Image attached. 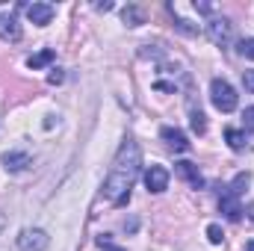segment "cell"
I'll return each instance as SVG.
<instances>
[{
	"instance_id": "1",
	"label": "cell",
	"mask_w": 254,
	"mask_h": 251,
	"mask_svg": "<svg viewBox=\"0 0 254 251\" xmlns=\"http://www.w3.org/2000/svg\"><path fill=\"white\" fill-rule=\"evenodd\" d=\"M139 169H142V151L133 139H127L119 148L113 166H110V175L104 181V195L113 204H125L130 198V189L136 184V178H139Z\"/></svg>"
},
{
	"instance_id": "2",
	"label": "cell",
	"mask_w": 254,
	"mask_h": 251,
	"mask_svg": "<svg viewBox=\"0 0 254 251\" xmlns=\"http://www.w3.org/2000/svg\"><path fill=\"white\" fill-rule=\"evenodd\" d=\"M210 101H213V107H216L219 113H234L237 104H240L237 89H234L228 80H222V77H216V80L210 83Z\"/></svg>"
},
{
	"instance_id": "3",
	"label": "cell",
	"mask_w": 254,
	"mask_h": 251,
	"mask_svg": "<svg viewBox=\"0 0 254 251\" xmlns=\"http://www.w3.org/2000/svg\"><path fill=\"white\" fill-rule=\"evenodd\" d=\"M48 246H51V237L42 228H27L18 234V249L21 251H48Z\"/></svg>"
},
{
	"instance_id": "4",
	"label": "cell",
	"mask_w": 254,
	"mask_h": 251,
	"mask_svg": "<svg viewBox=\"0 0 254 251\" xmlns=\"http://www.w3.org/2000/svg\"><path fill=\"white\" fill-rule=\"evenodd\" d=\"M207 36H210V42H213L216 48H228L231 39H234V24H231L228 18H213V21L207 24Z\"/></svg>"
},
{
	"instance_id": "5",
	"label": "cell",
	"mask_w": 254,
	"mask_h": 251,
	"mask_svg": "<svg viewBox=\"0 0 254 251\" xmlns=\"http://www.w3.org/2000/svg\"><path fill=\"white\" fill-rule=\"evenodd\" d=\"M145 189L148 192H166L169 189V169L166 166H148V172H145Z\"/></svg>"
},
{
	"instance_id": "6",
	"label": "cell",
	"mask_w": 254,
	"mask_h": 251,
	"mask_svg": "<svg viewBox=\"0 0 254 251\" xmlns=\"http://www.w3.org/2000/svg\"><path fill=\"white\" fill-rule=\"evenodd\" d=\"M219 210H222V213H225V219H231V222H240V216H243L240 198H237L231 189H225V192L219 195Z\"/></svg>"
},
{
	"instance_id": "7",
	"label": "cell",
	"mask_w": 254,
	"mask_h": 251,
	"mask_svg": "<svg viewBox=\"0 0 254 251\" xmlns=\"http://www.w3.org/2000/svg\"><path fill=\"white\" fill-rule=\"evenodd\" d=\"M0 39L3 42H21V24H18L15 12H3L0 15Z\"/></svg>"
},
{
	"instance_id": "8",
	"label": "cell",
	"mask_w": 254,
	"mask_h": 251,
	"mask_svg": "<svg viewBox=\"0 0 254 251\" xmlns=\"http://www.w3.org/2000/svg\"><path fill=\"white\" fill-rule=\"evenodd\" d=\"M57 15V9L51 6V3H30L27 6V18L36 24V27H45V24H51V18Z\"/></svg>"
},
{
	"instance_id": "9",
	"label": "cell",
	"mask_w": 254,
	"mask_h": 251,
	"mask_svg": "<svg viewBox=\"0 0 254 251\" xmlns=\"http://www.w3.org/2000/svg\"><path fill=\"white\" fill-rule=\"evenodd\" d=\"M175 172L190 184V187L201 189L204 187V178H201V172H198V166L195 163H190V160H181V163H175Z\"/></svg>"
},
{
	"instance_id": "10",
	"label": "cell",
	"mask_w": 254,
	"mask_h": 251,
	"mask_svg": "<svg viewBox=\"0 0 254 251\" xmlns=\"http://www.w3.org/2000/svg\"><path fill=\"white\" fill-rule=\"evenodd\" d=\"M160 136L169 142V148H175V151H181V154H184V151H190V139H187V133H184V130L166 125L163 130H160Z\"/></svg>"
},
{
	"instance_id": "11",
	"label": "cell",
	"mask_w": 254,
	"mask_h": 251,
	"mask_svg": "<svg viewBox=\"0 0 254 251\" xmlns=\"http://www.w3.org/2000/svg\"><path fill=\"white\" fill-rule=\"evenodd\" d=\"M3 166H6V172H24L30 166V154L27 151H9V154H3Z\"/></svg>"
},
{
	"instance_id": "12",
	"label": "cell",
	"mask_w": 254,
	"mask_h": 251,
	"mask_svg": "<svg viewBox=\"0 0 254 251\" xmlns=\"http://www.w3.org/2000/svg\"><path fill=\"white\" fill-rule=\"evenodd\" d=\"M57 60V54L51 51V48H45V51H39V54H33L30 60H27V65L33 68V71H39V68H45V65H51Z\"/></svg>"
},
{
	"instance_id": "13",
	"label": "cell",
	"mask_w": 254,
	"mask_h": 251,
	"mask_svg": "<svg viewBox=\"0 0 254 251\" xmlns=\"http://www.w3.org/2000/svg\"><path fill=\"white\" fill-rule=\"evenodd\" d=\"M225 139H228V145H231L234 151H243V148H246V133L237 130V127H225Z\"/></svg>"
},
{
	"instance_id": "14",
	"label": "cell",
	"mask_w": 254,
	"mask_h": 251,
	"mask_svg": "<svg viewBox=\"0 0 254 251\" xmlns=\"http://www.w3.org/2000/svg\"><path fill=\"white\" fill-rule=\"evenodd\" d=\"M190 125H192V130H195L198 136L207 130V119H204V113H201V110H195V107L190 110Z\"/></svg>"
},
{
	"instance_id": "15",
	"label": "cell",
	"mask_w": 254,
	"mask_h": 251,
	"mask_svg": "<svg viewBox=\"0 0 254 251\" xmlns=\"http://www.w3.org/2000/svg\"><path fill=\"white\" fill-rule=\"evenodd\" d=\"M122 18H125L127 27H139L145 18H142V9H136V6H127L125 12H122Z\"/></svg>"
},
{
	"instance_id": "16",
	"label": "cell",
	"mask_w": 254,
	"mask_h": 251,
	"mask_svg": "<svg viewBox=\"0 0 254 251\" xmlns=\"http://www.w3.org/2000/svg\"><path fill=\"white\" fill-rule=\"evenodd\" d=\"M237 51H240V57H246V60H254V39H243Z\"/></svg>"
},
{
	"instance_id": "17",
	"label": "cell",
	"mask_w": 254,
	"mask_h": 251,
	"mask_svg": "<svg viewBox=\"0 0 254 251\" xmlns=\"http://www.w3.org/2000/svg\"><path fill=\"white\" fill-rule=\"evenodd\" d=\"M207 240H210L213 246H219V243L225 240V234H222V228H219V225H210V228H207Z\"/></svg>"
},
{
	"instance_id": "18",
	"label": "cell",
	"mask_w": 254,
	"mask_h": 251,
	"mask_svg": "<svg viewBox=\"0 0 254 251\" xmlns=\"http://www.w3.org/2000/svg\"><path fill=\"white\" fill-rule=\"evenodd\" d=\"M243 130L254 133V107H246V113H243Z\"/></svg>"
},
{
	"instance_id": "19",
	"label": "cell",
	"mask_w": 254,
	"mask_h": 251,
	"mask_svg": "<svg viewBox=\"0 0 254 251\" xmlns=\"http://www.w3.org/2000/svg\"><path fill=\"white\" fill-rule=\"evenodd\" d=\"M98 246H101V251H125L122 246H113V243H110V237H101V240H98Z\"/></svg>"
},
{
	"instance_id": "20",
	"label": "cell",
	"mask_w": 254,
	"mask_h": 251,
	"mask_svg": "<svg viewBox=\"0 0 254 251\" xmlns=\"http://www.w3.org/2000/svg\"><path fill=\"white\" fill-rule=\"evenodd\" d=\"M243 83H246V89H249V92H254V68L243 71Z\"/></svg>"
},
{
	"instance_id": "21",
	"label": "cell",
	"mask_w": 254,
	"mask_h": 251,
	"mask_svg": "<svg viewBox=\"0 0 254 251\" xmlns=\"http://www.w3.org/2000/svg\"><path fill=\"white\" fill-rule=\"evenodd\" d=\"M63 71H60V68H54V71H51V74H48V83H54V86H57V83H63Z\"/></svg>"
},
{
	"instance_id": "22",
	"label": "cell",
	"mask_w": 254,
	"mask_h": 251,
	"mask_svg": "<svg viewBox=\"0 0 254 251\" xmlns=\"http://www.w3.org/2000/svg\"><path fill=\"white\" fill-rule=\"evenodd\" d=\"M195 9H198V12H213V6H210V3H198V0H195Z\"/></svg>"
},
{
	"instance_id": "23",
	"label": "cell",
	"mask_w": 254,
	"mask_h": 251,
	"mask_svg": "<svg viewBox=\"0 0 254 251\" xmlns=\"http://www.w3.org/2000/svg\"><path fill=\"white\" fill-rule=\"evenodd\" d=\"M246 251H254V240H252V243H249V246H246Z\"/></svg>"
},
{
	"instance_id": "24",
	"label": "cell",
	"mask_w": 254,
	"mask_h": 251,
	"mask_svg": "<svg viewBox=\"0 0 254 251\" xmlns=\"http://www.w3.org/2000/svg\"><path fill=\"white\" fill-rule=\"evenodd\" d=\"M0 225H3V219H0Z\"/></svg>"
}]
</instances>
